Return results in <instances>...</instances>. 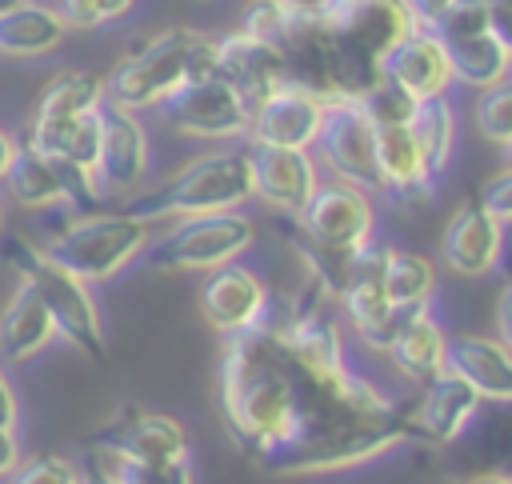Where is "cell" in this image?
I'll return each instance as SVG.
<instances>
[{"label": "cell", "mask_w": 512, "mask_h": 484, "mask_svg": "<svg viewBox=\"0 0 512 484\" xmlns=\"http://www.w3.org/2000/svg\"><path fill=\"white\" fill-rule=\"evenodd\" d=\"M328 300L308 276L296 296H272L260 320L224 336L220 420L268 476L340 472L416 440L408 404L348 368Z\"/></svg>", "instance_id": "1"}, {"label": "cell", "mask_w": 512, "mask_h": 484, "mask_svg": "<svg viewBox=\"0 0 512 484\" xmlns=\"http://www.w3.org/2000/svg\"><path fill=\"white\" fill-rule=\"evenodd\" d=\"M320 28L332 56V96L360 100L380 80L388 48L404 40L416 20L404 0H328Z\"/></svg>", "instance_id": "2"}, {"label": "cell", "mask_w": 512, "mask_h": 484, "mask_svg": "<svg viewBox=\"0 0 512 484\" xmlns=\"http://www.w3.org/2000/svg\"><path fill=\"white\" fill-rule=\"evenodd\" d=\"M216 76V40L192 28H168L136 44L104 80V96L128 112L164 104L180 84Z\"/></svg>", "instance_id": "3"}, {"label": "cell", "mask_w": 512, "mask_h": 484, "mask_svg": "<svg viewBox=\"0 0 512 484\" xmlns=\"http://www.w3.org/2000/svg\"><path fill=\"white\" fill-rule=\"evenodd\" d=\"M248 196H252V168H248V156L240 144V148H224V152L188 160L160 188L132 200L124 212L144 224H156L168 216L180 220V216H200V212H232Z\"/></svg>", "instance_id": "4"}, {"label": "cell", "mask_w": 512, "mask_h": 484, "mask_svg": "<svg viewBox=\"0 0 512 484\" xmlns=\"http://www.w3.org/2000/svg\"><path fill=\"white\" fill-rule=\"evenodd\" d=\"M0 252L8 260V268L20 276V284H28L40 296V304L48 308L56 332L76 352H84L88 360H104L108 348H104L100 312H96V300L88 296V284L80 276H72L68 268H60L56 260H48L44 248H36L24 236H4Z\"/></svg>", "instance_id": "5"}, {"label": "cell", "mask_w": 512, "mask_h": 484, "mask_svg": "<svg viewBox=\"0 0 512 484\" xmlns=\"http://www.w3.org/2000/svg\"><path fill=\"white\" fill-rule=\"evenodd\" d=\"M388 252L384 244H364L352 252L348 260V272H344V284L336 292L344 316L352 320L356 336L376 348V352H388V344L400 336V328L424 312L428 304H392L388 300V288H384V268H388Z\"/></svg>", "instance_id": "6"}, {"label": "cell", "mask_w": 512, "mask_h": 484, "mask_svg": "<svg viewBox=\"0 0 512 484\" xmlns=\"http://www.w3.org/2000/svg\"><path fill=\"white\" fill-rule=\"evenodd\" d=\"M252 220L232 212H200L180 216L164 236L148 244V260L160 272H192V268H220L232 264L240 252L252 248Z\"/></svg>", "instance_id": "7"}, {"label": "cell", "mask_w": 512, "mask_h": 484, "mask_svg": "<svg viewBox=\"0 0 512 484\" xmlns=\"http://www.w3.org/2000/svg\"><path fill=\"white\" fill-rule=\"evenodd\" d=\"M144 244H148V224L128 212H112V216H88L72 224L68 232L44 244V256L68 268L72 276H80L84 284H92V280L116 276Z\"/></svg>", "instance_id": "8"}, {"label": "cell", "mask_w": 512, "mask_h": 484, "mask_svg": "<svg viewBox=\"0 0 512 484\" xmlns=\"http://www.w3.org/2000/svg\"><path fill=\"white\" fill-rule=\"evenodd\" d=\"M292 220L316 248H324L332 256H352L356 248H364L372 240L376 212H372V200L364 188H356L348 180H324L308 196L304 212Z\"/></svg>", "instance_id": "9"}, {"label": "cell", "mask_w": 512, "mask_h": 484, "mask_svg": "<svg viewBox=\"0 0 512 484\" xmlns=\"http://www.w3.org/2000/svg\"><path fill=\"white\" fill-rule=\"evenodd\" d=\"M312 148L320 152V160L332 168L336 180H348L364 192H380L376 124L368 120L360 100H328Z\"/></svg>", "instance_id": "10"}, {"label": "cell", "mask_w": 512, "mask_h": 484, "mask_svg": "<svg viewBox=\"0 0 512 484\" xmlns=\"http://www.w3.org/2000/svg\"><path fill=\"white\" fill-rule=\"evenodd\" d=\"M84 448L104 452L108 460H180L188 456V436L180 420L124 404L84 436Z\"/></svg>", "instance_id": "11"}, {"label": "cell", "mask_w": 512, "mask_h": 484, "mask_svg": "<svg viewBox=\"0 0 512 484\" xmlns=\"http://www.w3.org/2000/svg\"><path fill=\"white\" fill-rule=\"evenodd\" d=\"M164 120L184 132V136H204V140H224V136H248L252 128V112L248 104L236 96L232 84H224L220 76H204V80H188L180 84L164 104H160Z\"/></svg>", "instance_id": "12"}, {"label": "cell", "mask_w": 512, "mask_h": 484, "mask_svg": "<svg viewBox=\"0 0 512 484\" xmlns=\"http://www.w3.org/2000/svg\"><path fill=\"white\" fill-rule=\"evenodd\" d=\"M456 480L504 476L512 480V400H480L464 432L444 444Z\"/></svg>", "instance_id": "13"}, {"label": "cell", "mask_w": 512, "mask_h": 484, "mask_svg": "<svg viewBox=\"0 0 512 484\" xmlns=\"http://www.w3.org/2000/svg\"><path fill=\"white\" fill-rule=\"evenodd\" d=\"M244 156L252 168V196H260L264 204H272L288 216H300L308 196L320 184L316 160L308 156V148H280V144L248 140Z\"/></svg>", "instance_id": "14"}, {"label": "cell", "mask_w": 512, "mask_h": 484, "mask_svg": "<svg viewBox=\"0 0 512 484\" xmlns=\"http://www.w3.org/2000/svg\"><path fill=\"white\" fill-rule=\"evenodd\" d=\"M216 76L236 88V96L256 112L280 84H288L284 56L276 40H260L252 32H228L216 40Z\"/></svg>", "instance_id": "15"}, {"label": "cell", "mask_w": 512, "mask_h": 484, "mask_svg": "<svg viewBox=\"0 0 512 484\" xmlns=\"http://www.w3.org/2000/svg\"><path fill=\"white\" fill-rule=\"evenodd\" d=\"M480 400L484 396L468 380H460L456 372L444 368L440 376H432L428 384H420V396L408 404L412 436L424 440V444H432V448L452 444L464 432V424L472 420V412L480 408Z\"/></svg>", "instance_id": "16"}, {"label": "cell", "mask_w": 512, "mask_h": 484, "mask_svg": "<svg viewBox=\"0 0 512 484\" xmlns=\"http://www.w3.org/2000/svg\"><path fill=\"white\" fill-rule=\"evenodd\" d=\"M440 256L460 276H484L504 256V224L480 204V196L464 200L440 236Z\"/></svg>", "instance_id": "17"}, {"label": "cell", "mask_w": 512, "mask_h": 484, "mask_svg": "<svg viewBox=\"0 0 512 484\" xmlns=\"http://www.w3.org/2000/svg\"><path fill=\"white\" fill-rule=\"evenodd\" d=\"M324 104L316 92L296 88V84H280L256 112H252V128L248 140H264V144H280V148H312L320 120H324Z\"/></svg>", "instance_id": "18"}, {"label": "cell", "mask_w": 512, "mask_h": 484, "mask_svg": "<svg viewBox=\"0 0 512 484\" xmlns=\"http://www.w3.org/2000/svg\"><path fill=\"white\" fill-rule=\"evenodd\" d=\"M268 300L272 296L264 292V284L248 268H236V264L208 268V276L200 284V312L224 336L248 328L252 320H260L264 308H268Z\"/></svg>", "instance_id": "19"}, {"label": "cell", "mask_w": 512, "mask_h": 484, "mask_svg": "<svg viewBox=\"0 0 512 484\" xmlns=\"http://www.w3.org/2000/svg\"><path fill=\"white\" fill-rule=\"evenodd\" d=\"M380 76L400 84L408 96L428 100V96H444L452 84V64L444 44L428 32V28H412L404 40H396L380 64Z\"/></svg>", "instance_id": "20"}, {"label": "cell", "mask_w": 512, "mask_h": 484, "mask_svg": "<svg viewBox=\"0 0 512 484\" xmlns=\"http://www.w3.org/2000/svg\"><path fill=\"white\" fill-rule=\"evenodd\" d=\"M148 172V136L140 128V120L104 100L100 104V160H96V176L108 188H136Z\"/></svg>", "instance_id": "21"}, {"label": "cell", "mask_w": 512, "mask_h": 484, "mask_svg": "<svg viewBox=\"0 0 512 484\" xmlns=\"http://www.w3.org/2000/svg\"><path fill=\"white\" fill-rule=\"evenodd\" d=\"M376 168H380V192L392 196L396 204H424L436 192V176L428 172L408 124L376 128Z\"/></svg>", "instance_id": "22"}, {"label": "cell", "mask_w": 512, "mask_h": 484, "mask_svg": "<svg viewBox=\"0 0 512 484\" xmlns=\"http://www.w3.org/2000/svg\"><path fill=\"white\" fill-rule=\"evenodd\" d=\"M444 368L468 380L484 400H512V348H504L492 336L448 340Z\"/></svg>", "instance_id": "23"}, {"label": "cell", "mask_w": 512, "mask_h": 484, "mask_svg": "<svg viewBox=\"0 0 512 484\" xmlns=\"http://www.w3.org/2000/svg\"><path fill=\"white\" fill-rule=\"evenodd\" d=\"M24 136L44 152V156H64L96 176L100 160V108L64 116V120H28Z\"/></svg>", "instance_id": "24"}, {"label": "cell", "mask_w": 512, "mask_h": 484, "mask_svg": "<svg viewBox=\"0 0 512 484\" xmlns=\"http://www.w3.org/2000/svg\"><path fill=\"white\" fill-rule=\"evenodd\" d=\"M444 356H448V336L440 332V324L432 320V312H416L400 336L388 344V360L396 364L400 376H408L412 384H428L432 376L444 372Z\"/></svg>", "instance_id": "25"}, {"label": "cell", "mask_w": 512, "mask_h": 484, "mask_svg": "<svg viewBox=\"0 0 512 484\" xmlns=\"http://www.w3.org/2000/svg\"><path fill=\"white\" fill-rule=\"evenodd\" d=\"M52 336H56V324H52L48 308L40 304V296L28 284H20L16 296L8 300V308L0 312V360L20 364L32 352H40Z\"/></svg>", "instance_id": "26"}, {"label": "cell", "mask_w": 512, "mask_h": 484, "mask_svg": "<svg viewBox=\"0 0 512 484\" xmlns=\"http://www.w3.org/2000/svg\"><path fill=\"white\" fill-rule=\"evenodd\" d=\"M64 16L44 0H24L0 16V52L8 56H44L64 40Z\"/></svg>", "instance_id": "27"}, {"label": "cell", "mask_w": 512, "mask_h": 484, "mask_svg": "<svg viewBox=\"0 0 512 484\" xmlns=\"http://www.w3.org/2000/svg\"><path fill=\"white\" fill-rule=\"evenodd\" d=\"M444 52H448V64H452V80H460L476 92L508 80V72H512V48L504 40H496L492 32L444 44Z\"/></svg>", "instance_id": "28"}, {"label": "cell", "mask_w": 512, "mask_h": 484, "mask_svg": "<svg viewBox=\"0 0 512 484\" xmlns=\"http://www.w3.org/2000/svg\"><path fill=\"white\" fill-rule=\"evenodd\" d=\"M4 180H8V192H12L24 208H48V204H60V200H64L52 160H48L28 136L16 140V156H12V168H8Z\"/></svg>", "instance_id": "29"}, {"label": "cell", "mask_w": 512, "mask_h": 484, "mask_svg": "<svg viewBox=\"0 0 512 484\" xmlns=\"http://www.w3.org/2000/svg\"><path fill=\"white\" fill-rule=\"evenodd\" d=\"M412 136H416V148L428 164L432 176H440L452 160V148H456V112L448 104V96H428L416 104L412 120H408Z\"/></svg>", "instance_id": "30"}, {"label": "cell", "mask_w": 512, "mask_h": 484, "mask_svg": "<svg viewBox=\"0 0 512 484\" xmlns=\"http://www.w3.org/2000/svg\"><path fill=\"white\" fill-rule=\"evenodd\" d=\"M104 104V80L96 72H60L36 100L32 120H64Z\"/></svg>", "instance_id": "31"}, {"label": "cell", "mask_w": 512, "mask_h": 484, "mask_svg": "<svg viewBox=\"0 0 512 484\" xmlns=\"http://www.w3.org/2000/svg\"><path fill=\"white\" fill-rule=\"evenodd\" d=\"M384 288L392 304H428L436 288V268L420 252H388Z\"/></svg>", "instance_id": "32"}, {"label": "cell", "mask_w": 512, "mask_h": 484, "mask_svg": "<svg viewBox=\"0 0 512 484\" xmlns=\"http://www.w3.org/2000/svg\"><path fill=\"white\" fill-rule=\"evenodd\" d=\"M472 120H476V132L488 144L508 148L512 144V80H500L492 88H480L476 108H472Z\"/></svg>", "instance_id": "33"}, {"label": "cell", "mask_w": 512, "mask_h": 484, "mask_svg": "<svg viewBox=\"0 0 512 484\" xmlns=\"http://www.w3.org/2000/svg\"><path fill=\"white\" fill-rule=\"evenodd\" d=\"M440 44H456V40H468V36H480V32H492L488 28V4L484 0H452L428 28Z\"/></svg>", "instance_id": "34"}, {"label": "cell", "mask_w": 512, "mask_h": 484, "mask_svg": "<svg viewBox=\"0 0 512 484\" xmlns=\"http://www.w3.org/2000/svg\"><path fill=\"white\" fill-rule=\"evenodd\" d=\"M360 104H364L368 120H372L376 128H384V124H408L420 100H416V96H408L400 84H392V80H384V76H380V80L360 96Z\"/></svg>", "instance_id": "35"}, {"label": "cell", "mask_w": 512, "mask_h": 484, "mask_svg": "<svg viewBox=\"0 0 512 484\" xmlns=\"http://www.w3.org/2000/svg\"><path fill=\"white\" fill-rule=\"evenodd\" d=\"M120 484H196L188 456L180 460H112Z\"/></svg>", "instance_id": "36"}, {"label": "cell", "mask_w": 512, "mask_h": 484, "mask_svg": "<svg viewBox=\"0 0 512 484\" xmlns=\"http://www.w3.org/2000/svg\"><path fill=\"white\" fill-rule=\"evenodd\" d=\"M8 484H80V468L64 456H32L8 472Z\"/></svg>", "instance_id": "37"}, {"label": "cell", "mask_w": 512, "mask_h": 484, "mask_svg": "<svg viewBox=\"0 0 512 484\" xmlns=\"http://www.w3.org/2000/svg\"><path fill=\"white\" fill-rule=\"evenodd\" d=\"M132 0H56V12L64 16L68 28H96L116 16H124Z\"/></svg>", "instance_id": "38"}, {"label": "cell", "mask_w": 512, "mask_h": 484, "mask_svg": "<svg viewBox=\"0 0 512 484\" xmlns=\"http://www.w3.org/2000/svg\"><path fill=\"white\" fill-rule=\"evenodd\" d=\"M280 24H284V12H280L276 0H252L240 16V32H252L260 40H276Z\"/></svg>", "instance_id": "39"}, {"label": "cell", "mask_w": 512, "mask_h": 484, "mask_svg": "<svg viewBox=\"0 0 512 484\" xmlns=\"http://www.w3.org/2000/svg\"><path fill=\"white\" fill-rule=\"evenodd\" d=\"M480 204L500 220V224H512V164L504 172H496L484 188H480Z\"/></svg>", "instance_id": "40"}, {"label": "cell", "mask_w": 512, "mask_h": 484, "mask_svg": "<svg viewBox=\"0 0 512 484\" xmlns=\"http://www.w3.org/2000/svg\"><path fill=\"white\" fill-rule=\"evenodd\" d=\"M496 340L504 348H512V268L504 272V284L496 296Z\"/></svg>", "instance_id": "41"}, {"label": "cell", "mask_w": 512, "mask_h": 484, "mask_svg": "<svg viewBox=\"0 0 512 484\" xmlns=\"http://www.w3.org/2000/svg\"><path fill=\"white\" fill-rule=\"evenodd\" d=\"M488 4V28L496 40L512 48V0H484Z\"/></svg>", "instance_id": "42"}, {"label": "cell", "mask_w": 512, "mask_h": 484, "mask_svg": "<svg viewBox=\"0 0 512 484\" xmlns=\"http://www.w3.org/2000/svg\"><path fill=\"white\" fill-rule=\"evenodd\" d=\"M404 4H408V12H412L416 28H432V20H436L452 0H404Z\"/></svg>", "instance_id": "43"}, {"label": "cell", "mask_w": 512, "mask_h": 484, "mask_svg": "<svg viewBox=\"0 0 512 484\" xmlns=\"http://www.w3.org/2000/svg\"><path fill=\"white\" fill-rule=\"evenodd\" d=\"M80 484H120V476L112 472V460H108V456H104V460L88 456V464H84V472H80Z\"/></svg>", "instance_id": "44"}, {"label": "cell", "mask_w": 512, "mask_h": 484, "mask_svg": "<svg viewBox=\"0 0 512 484\" xmlns=\"http://www.w3.org/2000/svg\"><path fill=\"white\" fill-rule=\"evenodd\" d=\"M20 464V440L16 428H0V476H8Z\"/></svg>", "instance_id": "45"}, {"label": "cell", "mask_w": 512, "mask_h": 484, "mask_svg": "<svg viewBox=\"0 0 512 484\" xmlns=\"http://www.w3.org/2000/svg\"><path fill=\"white\" fill-rule=\"evenodd\" d=\"M16 416H20V404H16V392L0 368V428H16Z\"/></svg>", "instance_id": "46"}, {"label": "cell", "mask_w": 512, "mask_h": 484, "mask_svg": "<svg viewBox=\"0 0 512 484\" xmlns=\"http://www.w3.org/2000/svg\"><path fill=\"white\" fill-rule=\"evenodd\" d=\"M284 16H320L328 8V0H276Z\"/></svg>", "instance_id": "47"}, {"label": "cell", "mask_w": 512, "mask_h": 484, "mask_svg": "<svg viewBox=\"0 0 512 484\" xmlns=\"http://www.w3.org/2000/svg\"><path fill=\"white\" fill-rule=\"evenodd\" d=\"M12 156H16V136H8V132L0 128V180L8 176V168H12Z\"/></svg>", "instance_id": "48"}, {"label": "cell", "mask_w": 512, "mask_h": 484, "mask_svg": "<svg viewBox=\"0 0 512 484\" xmlns=\"http://www.w3.org/2000/svg\"><path fill=\"white\" fill-rule=\"evenodd\" d=\"M468 484H512V480H504V476H476V480H468Z\"/></svg>", "instance_id": "49"}, {"label": "cell", "mask_w": 512, "mask_h": 484, "mask_svg": "<svg viewBox=\"0 0 512 484\" xmlns=\"http://www.w3.org/2000/svg\"><path fill=\"white\" fill-rule=\"evenodd\" d=\"M16 4H24V0H0V16H4V12H12Z\"/></svg>", "instance_id": "50"}, {"label": "cell", "mask_w": 512, "mask_h": 484, "mask_svg": "<svg viewBox=\"0 0 512 484\" xmlns=\"http://www.w3.org/2000/svg\"><path fill=\"white\" fill-rule=\"evenodd\" d=\"M504 156H508V164H512V144H508V148H504Z\"/></svg>", "instance_id": "51"}, {"label": "cell", "mask_w": 512, "mask_h": 484, "mask_svg": "<svg viewBox=\"0 0 512 484\" xmlns=\"http://www.w3.org/2000/svg\"><path fill=\"white\" fill-rule=\"evenodd\" d=\"M0 228H4V208H0Z\"/></svg>", "instance_id": "52"}]
</instances>
